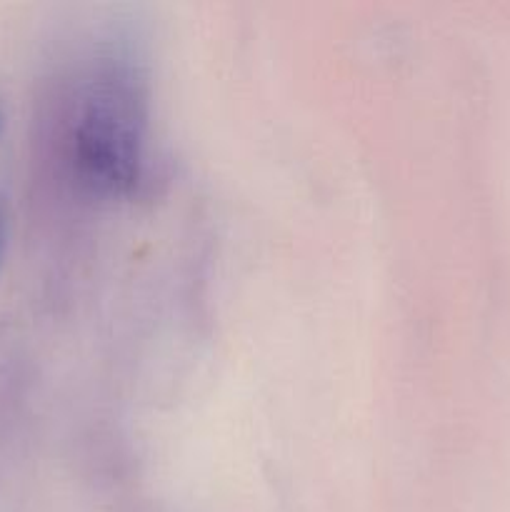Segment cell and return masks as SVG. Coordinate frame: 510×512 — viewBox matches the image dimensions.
Masks as SVG:
<instances>
[{"label": "cell", "mask_w": 510, "mask_h": 512, "mask_svg": "<svg viewBox=\"0 0 510 512\" xmlns=\"http://www.w3.org/2000/svg\"><path fill=\"white\" fill-rule=\"evenodd\" d=\"M73 160L93 190L133 193L145 170V105L123 73L100 75L85 88L73 123Z\"/></svg>", "instance_id": "obj_1"}, {"label": "cell", "mask_w": 510, "mask_h": 512, "mask_svg": "<svg viewBox=\"0 0 510 512\" xmlns=\"http://www.w3.org/2000/svg\"><path fill=\"white\" fill-rule=\"evenodd\" d=\"M0 128H3V113H0Z\"/></svg>", "instance_id": "obj_3"}, {"label": "cell", "mask_w": 510, "mask_h": 512, "mask_svg": "<svg viewBox=\"0 0 510 512\" xmlns=\"http://www.w3.org/2000/svg\"><path fill=\"white\" fill-rule=\"evenodd\" d=\"M3 245H5V223H3V215H0V255H3Z\"/></svg>", "instance_id": "obj_2"}]
</instances>
